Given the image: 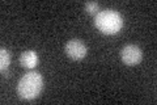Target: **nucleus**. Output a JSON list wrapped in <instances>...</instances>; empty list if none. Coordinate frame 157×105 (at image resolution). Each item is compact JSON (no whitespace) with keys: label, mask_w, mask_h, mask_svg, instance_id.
<instances>
[{"label":"nucleus","mask_w":157,"mask_h":105,"mask_svg":"<svg viewBox=\"0 0 157 105\" xmlns=\"http://www.w3.org/2000/svg\"><path fill=\"white\" fill-rule=\"evenodd\" d=\"M98 9H100V4L96 3V2H88V3L85 4V11H86L88 13H90V14L97 13Z\"/></svg>","instance_id":"0eeeda50"},{"label":"nucleus","mask_w":157,"mask_h":105,"mask_svg":"<svg viewBox=\"0 0 157 105\" xmlns=\"http://www.w3.org/2000/svg\"><path fill=\"white\" fill-rule=\"evenodd\" d=\"M94 25L101 33L113 36L121 32V29L123 28V17L114 9H104L96 14Z\"/></svg>","instance_id":"f257e3e1"},{"label":"nucleus","mask_w":157,"mask_h":105,"mask_svg":"<svg viewBox=\"0 0 157 105\" xmlns=\"http://www.w3.org/2000/svg\"><path fill=\"white\" fill-rule=\"evenodd\" d=\"M9 63H11V55H9V51L6 49L0 50V70L4 72L8 68Z\"/></svg>","instance_id":"423d86ee"},{"label":"nucleus","mask_w":157,"mask_h":105,"mask_svg":"<svg viewBox=\"0 0 157 105\" xmlns=\"http://www.w3.org/2000/svg\"><path fill=\"white\" fill-rule=\"evenodd\" d=\"M42 88H43V79L41 74L36 71H30L25 74L18 80L17 95L20 96V99L30 101V100H34L39 96Z\"/></svg>","instance_id":"f03ea898"},{"label":"nucleus","mask_w":157,"mask_h":105,"mask_svg":"<svg viewBox=\"0 0 157 105\" xmlns=\"http://www.w3.org/2000/svg\"><path fill=\"white\" fill-rule=\"evenodd\" d=\"M20 63L25 68H34L38 64V55L33 50H26L20 55Z\"/></svg>","instance_id":"39448f33"},{"label":"nucleus","mask_w":157,"mask_h":105,"mask_svg":"<svg viewBox=\"0 0 157 105\" xmlns=\"http://www.w3.org/2000/svg\"><path fill=\"white\" fill-rule=\"evenodd\" d=\"M66 54L73 61H81L86 55V46L81 39H71L66 45Z\"/></svg>","instance_id":"20e7f679"},{"label":"nucleus","mask_w":157,"mask_h":105,"mask_svg":"<svg viewBox=\"0 0 157 105\" xmlns=\"http://www.w3.org/2000/svg\"><path fill=\"white\" fill-rule=\"evenodd\" d=\"M121 59L126 66H135L143 59V51L136 45H126L121 51Z\"/></svg>","instance_id":"7ed1b4c3"}]
</instances>
